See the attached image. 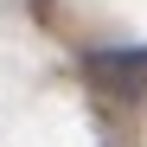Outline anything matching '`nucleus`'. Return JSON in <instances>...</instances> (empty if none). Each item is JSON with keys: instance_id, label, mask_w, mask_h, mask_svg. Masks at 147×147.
I'll return each mask as SVG.
<instances>
[{"instance_id": "1", "label": "nucleus", "mask_w": 147, "mask_h": 147, "mask_svg": "<svg viewBox=\"0 0 147 147\" xmlns=\"http://www.w3.org/2000/svg\"><path fill=\"white\" fill-rule=\"evenodd\" d=\"M83 77L115 96V102H147V45H115V51H90Z\"/></svg>"}]
</instances>
